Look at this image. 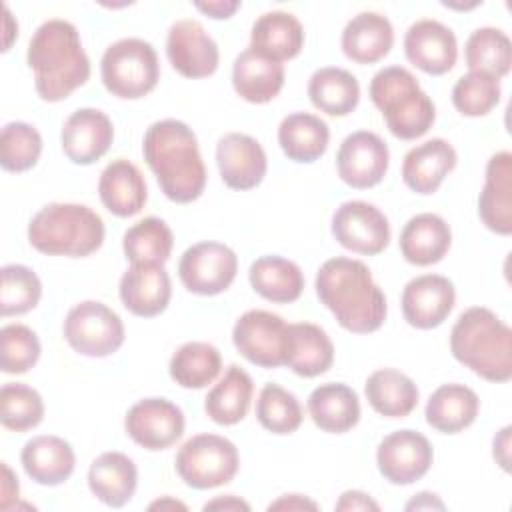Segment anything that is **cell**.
<instances>
[{
	"instance_id": "cell-1",
	"label": "cell",
	"mask_w": 512,
	"mask_h": 512,
	"mask_svg": "<svg viewBox=\"0 0 512 512\" xmlns=\"http://www.w3.org/2000/svg\"><path fill=\"white\" fill-rule=\"evenodd\" d=\"M316 294L348 332L368 334L386 320V296L362 260H326L316 274Z\"/></svg>"
},
{
	"instance_id": "cell-2",
	"label": "cell",
	"mask_w": 512,
	"mask_h": 512,
	"mask_svg": "<svg viewBox=\"0 0 512 512\" xmlns=\"http://www.w3.org/2000/svg\"><path fill=\"white\" fill-rule=\"evenodd\" d=\"M142 154L166 198L188 204L200 198L206 186V168L192 128L180 120L154 122L142 142Z\"/></svg>"
},
{
	"instance_id": "cell-3",
	"label": "cell",
	"mask_w": 512,
	"mask_h": 512,
	"mask_svg": "<svg viewBox=\"0 0 512 512\" xmlns=\"http://www.w3.org/2000/svg\"><path fill=\"white\" fill-rule=\"evenodd\" d=\"M28 66L42 100L60 102L90 78V60L82 48L76 26L52 18L40 24L30 38Z\"/></svg>"
},
{
	"instance_id": "cell-4",
	"label": "cell",
	"mask_w": 512,
	"mask_h": 512,
	"mask_svg": "<svg viewBox=\"0 0 512 512\" xmlns=\"http://www.w3.org/2000/svg\"><path fill=\"white\" fill-rule=\"evenodd\" d=\"M452 356L490 382L512 378V332L492 310L472 306L450 332Z\"/></svg>"
},
{
	"instance_id": "cell-5",
	"label": "cell",
	"mask_w": 512,
	"mask_h": 512,
	"mask_svg": "<svg viewBox=\"0 0 512 512\" xmlns=\"http://www.w3.org/2000/svg\"><path fill=\"white\" fill-rule=\"evenodd\" d=\"M28 240L42 254L82 258L102 246L104 222L84 204L52 202L32 216Z\"/></svg>"
},
{
	"instance_id": "cell-6",
	"label": "cell",
	"mask_w": 512,
	"mask_h": 512,
	"mask_svg": "<svg viewBox=\"0 0 512 512\" xmlns=\"http://www.w3.org/2000/svg\"><path fill=\"white\" fill-rule=\"evenodd\" d=\"M368 92L396 138L416 140L432 128L436 118L434 102L406 68L386 66L378 70L370 80Z\"/></svg>"
},
{
	"instance_id": "cell-7",
	"label": "cell",
	"mask_w": 512,
	"mask_h": 512,
	"mask_svg": "<svg viewBox=\"0 0 512 512\" xmlns=\"http://www.w3.org/2000/svg\"><path fill=\"white\" fill-rule=\"evenodd\" d=\"M100 74L112 96L126 100L142 98L158 84L160 64L156 50L146 40L122 38L106 48Z\"/></svg>"
},
{
	"instance_id": "cell-8",
	"label": "cell",
	"mask_w": 512,
	"mask_h": 512,
	"mask_svg": "<svg viewBox=\"0 0 512 512\" xmlns=\"http://www.w3.org/2000/svg\"><path fill=\"white\" fill-rule=\"evenodd\" d=\"M236 446L218 434H196L188 438L174 460L178 476L196 490L228 484L238 472Z\"/></svg>"
},
{
	"instance_id": "cell-9",
	"label": "cell",
	"mask_w": 512,
	"mask_h": 512,
	"mask_svg": "<svg viewBox=\"0 0 512 512\" xmlns=\"http://www.w3.org/2000/svg\"><path fill=\"white\" fill-rule=\"evenodd\" d=\"M64 338L78 354L104 358L124 344V324L106 304L84 300L66 314Z\"/></svg>"
},
{
	"instance_id": "cell-10",
	"label": "cell",
	"mask_w": 512,
	"mask_h": 512,
	"mask_svg": "<svg viewBox=\"0 0 512 512\" xmlns=\"http://www.w3.org/2000/svg\"><path fill=\"white\" fill-rule=\"evenodd\" d=\"M236 350L252 364L262 368L284 366L288 346V324L272 312L248 310L232 330Z\"/></svg>"
},
{
	"instance_id": "cell-11",
	"label": "cell",
	"mask_w": 512,
	"mask_h": 512,
	"mask_svg": "<svg viewBox=\"0 0 512 512\" xmlns=\"http://www.w3.org/2000/svg\"><path fill=\"white\" fill-rule=\"evenodd\" d=\"M238 258L232 248L220 242H198L190 246L180 262L178 276L186 290L200 296L224 292L236 278Z\"/></svg>"
},
{
	"instance_id": "cell-12",
	"label": "cell",
	"mask_w": 512,
	"mask_h": 512,
	"mask_svg": "<svg viewBox=\"0 0 512 512\" xmlns=\"http://www.w3.org/2000/svg\"><path fill=\"white\" fill-rule=\"evenodd\" d=\"M332 234L340 246L374 256L390 242L388 218L370 202L348 200L332 216Z\"/></svg>"
},
{
	"instance_id": "cell-13",
	"label": "cell",
	"mask_w": 512,
	"mask_h": 512,
	"mask_svg": "<svg viewBox=\"0 0 512 512\" xmlns=\"http://www.w3.org/2000/svg\"><path fill=\"white\" fill-rule=\"evenodd\" d=\"M432 446L428 438L416 430H396L388 434L376 450L380 474L392 484H412L420 480L432 466Z\"/></svg>"
},
{
	"instance_id": "cell-14",
	"label": "cell",
	"mask_w": 512,
	"mask_h": 512,
	"mask_svg": "<svg viewBox=\"0 0 512 512\" xmlns=\"http://www.w3.org/2000/svg\"><path fill=\"white\" fill-rule=\"evenodd\" d=\"M126 434L146 450H164L184 434V412L166 398H144L124 418Z\"/></svg>"
},
{
	"instance_id": "cell-15",
	"label": "cell",
	"mask_w": 512,
	"mask_h": 512,
	"mask_svg": "<svg viewBox=\"0 0 512 512\" xmlns=\"http://www.w3.org/2000/svg\"><path fill=\"white\" fill-rule=\"evenodd\" d=\"M390 152L386 142L368 130L348 134L336 154L338 176L352 188H372L388 172Z\"/></svg>"
},
{
	"instance_id": "cell-16",
	"label": "cell",
	"mask_w": 512,
	"mask_h": 512,
	"mask_svg": "<svg viewBox=\"0 0 512 512\" xmlns=\"http://www.w3.org/2000/svg\"><path fill=\"white\" fill-rule=\"evenodd\" d=\"M166 56L172 68L186 78H206L218 68L220 52L198 20H176L166 38Z\"/></svg>"
},
{
	"instance_id": "cell-17",
	"label": "cell",
	"mask_w": 512,
	"mask_h": 512,
	"mask_svg": "<svg viewBox=\"0 0 512 512\" xmlns=\"http://www.w3.org/2000/svg\"><path fill=\"white\" fill-rule=\"evenodd\" d=\"M454 284L440 274H422L412 278L402 290L404 320L420 330L440 326L454 308Z\"/></svg>"
},
{
	"instance_id": "cell-18",
	"label": "cell",
	"mask_w": 512,
	"mask_h": 512,
	"mask_svg": "<svg viewBox=\"0 0 512 512\" xmlns=\"http://www.w3.org/2000/svg\"><path fill=\"white\" fill-rule=\"evenodd\" d=\"M406 58L426 74L440 76L452 70L458 58L454 32L438 20H418L404 36Z\"/></svg>"
},
{
	"instance_id": "cell-19",
	"label": "cell",
	"mask_w": 512,
	"mask_h": 512,
	"mask_svg": "<svg viewBox=\"0 0 512 512\" xmlns=\"http://www.w3.org/2000/svg\"><path fill=\"white\" fill-rule=\"evenodd\" d=\"M216 162L228 188L250 190L266 176L268 160L260 142L248 134L230 132L216 144Z\"/></svg>"
},
{
	"instance_id": "cell-20",
	"label": "cell",
	"mask_w": 512,
	"mask_h": 512,
	"mask_svg": "<svg viewBox=\"0 0 512 512\" xmlns=\"http://www.w3.org/2000/svg\"><path fill=\"white\" fill-rule=\"evenodd\" d=\"M114 138L110 118L96 108H80L68 116L62 126V150L74 164H92L100 160Z\"/></svg>"
},
{
	"instance_id": "cell-21",
	"label": "cell",
	"mask_w": 512,
	"mask_h": 512,
	"mask_svg": "<svg viewBox=\"0 0 512 512\" xmlns=\"http://www.w3.org/2000/svg\"><path fill=\"white\" fill-rule=\"evenodd\" d=\"M172 296V282L164 264H132L120 278V300L136 316H158Z\"/></svg>"
},
{
	"instance_id": "cell-22",
	"label": "cell",
	"mask_w": 512,
	"mask_h": 512,
	"mask_svg": "<svg viewBox=\"0 0 512 512\" xmlns=\"http://www.w3.org/2000/svg\"><path fill=\"white\" fill-rule=\"evenodd\" d=\"M478 214L488 230L502 236L512 232V154L506 150L488 160Z\"/></svg>"
},
{
	"instance_id": "cell-23",
	"label": "cell",
	"mask_w": 512,
	"mask_h": 512,
	"mask_svg": "<svg viewBox=\"0 0 512 512\" xmlns=\"http://www.w3.org/2000/svg\"><path fill=\"white\" fill-rule=\"evenodd\" d=\"M456 160V150L448 140H426L404 156L402 180L410 190L418 194H432L438 190L444 176L454 170Z\"/></svg>"
},
{
	"instance_id": "cell-24",
	"label": "cell",
	"mask_w": 512,
	"mask_h": 512,
	"mask_svg": "<svg viewBox=\"0 0 512 512\" xmlns=\"http://www.w3.org/2000/svg\"><path fill=\"white\" fill-rule=\"evenodd\" d=\"M98 194L106 210L120 218L138 214L148 198L142 172L126 158H116L102 170Z\"/></svg>"
},
{
	"instance_id": "cell-25",
	"label": "cell",
	"mask_w": 512,
	"mask_h": 512,
	"mask_svg": "<svg viewBox=\"0 0 512 512\" xmlns=\"http://www.w3.org/2000/svg\"><path fill=\"white\" fill-rule=\"evenodd\" d=\"M26 474L42 486H58L70 478L76 466L72 446L52 434L34 436L28 440L20 454Z\"/></svg>"
},
{
	"instance_id": "cell-26",
	"label": "cell",
	"mask_w": 512,
	"mask_h": 512,
	"mask_svg": "<svg viewBox=\"0 0 512 512\" xmlns=\"http://www.w3.org/2000/svg\"><path fill=\"white\" fill-rule=\"evenodd\" d=\"M452 242L450 226L444 218L432 212L412 216L400 232V252L406 262L430 266L440 262Z\"/></svg>"
},
{
	"instance_id": "cell-27",
	"label": "cell",
	"mask_w": 512,
	"mask_h": 512,
	"mask_svg": "<svg viewBox=\"0 0 512 512\" xmlns=\"http://www.w3.org/2000/svg\"><path fill=\"white\" fill-rule=\"evenodd\" d=\"M232 84L236 94L246 102H270L284 86V66L282 62L270 60L252 48H246L234 60Z\"/></svg>"
},
{
	"instance_id": "cell-28",
	"label": "cell",
	"mask_w": 512,
	"mask_h": 512,
	"mask_svg": "<svg viewBox=\"0 0 512 512\" xmlns=\"http://www.w3.org/2000/svg\"><path fill=\"white\" fill-rule=\"evenodd\" d=\"M304 28L300 20L282 10H272L256 18L250 32V48L270 60L282 62L300 54Z\"/></svg>"
},
{
	"instance_id": "cell-29",
	"label": "cell",
	"mask_w": 512,
	"mask_h": 512,
	"mask_svg": "<svg viewBox=\"0 0 512 512\" xmlns=\"http://www.w3.org/2000/svg\"><path fill=\"white\" fill-rule=\"evenodd\" d=\"M394 44L390 20L378 12H360L342 30V50L358 64L382 60Z\"/></svg>"
},
{
	"instance_id": "cell-30",
	"label": "cell",
	"mask_w": 512,
	"mask_h": 512,
	"mask_svg": "<svg viewBox=\"0 0 512 512\" xmlns=\"http://www.w3.org/2000/svg\"><path fill=\"white\" fill-rule=\"evenodd\" d=\"M138 470L132 458L122 452L100 454L88 470L90 492L106 506L120 508L134 496Z\"/></svg>"
},
{
	"instance_id": "cell-31",
	"label": "cell",
	"mask_w": 512,
	"mask_h": 512,
	"mask_svg": "<svg viewBox=\"0 0 512 512\" xmlns=\"http://www.w3.org/2000/svg\"><path fill=\"white\" fill-rule=\"evenodd\" d=\"M334 362V346L328 334L310 322L288 324V346L284 366L298 376L314 378L324 374Z\"/></svg>"
},
{
	"instance_id": "cell-32",
	"label": "cell",
	"mask_w": 512,
	"mask_h": 512,
	"mask_svg": "<svg viewBox=\"0 0 512 512\" xmlns=\"http://www.w3.org/2000/svg\"><path fill=\"white\" fill-rule=\"evenodd\" d=\"M308 412L320 430L342 434L358 424L360 400L350 386L328 382L310 392Z\"/></svg>"
},
{
	"instance_id": "cell-33",
	"label": "cell",
	"mask_w": 512,
	"mask_h": 512,
	"mask_svg": "<svg viewBox=\"0 0 512 512\" xmlns=\"http://www.w3.org/2000/svg\"><path fill=\"white\" fill-rule=\"evenodd\" d=\"M478 408L480 400L472 388L464 384H442L428 398L426 422L442 434H456L476 420Z\"/></svg>"
},
{
	"instance_id": "cell-34",
	"label": "cell",
	"mask_w": 512,
	"mask_h": 512,
	"mask_svg": "<svg viewBox=\"0 0 512 512\" xmlns=\"http://www.w3.org/2000/svg\"><path fill=\"white\" fill-rule=\"evenodd\" d=\"M252 288L266 300L288 304L300 298L304 290V274L300 266L282 256H260L248 270Z\"/></svg>"
},
{
	"instance_id": "cell-35",
	"label": "cell",
	"mask_w": 512,
	"mask_h": 512,
	"mask_svg": "<svg viewBox=\"0 0 512 512\" xmlns=\"http://www.w3.org/2000/svg\"><path fill=\"white\" fill-rule=\"evenodd\" d=\"M330 140L328 124L308 112L288 114L278 126V142L282 152L294 162H314L318 160Z\"/></svg>"
},
{
	"instance_id": "cell-36",
	"label": "cell",
	"mask_w": 512,
	"mask_h": 512,
	"mask_svg": "<svg viewBox=\"0 0 512 512\" xmlns=\"http://www.w3.org/2000/svg\"><path fill=\"white\" fill-rule=\"evenodd\" d=\"M254 384L246 370L232 364L204 398L206 414L222 426L240 422L250 408Z\"/></svg>"
},
{
	"instance_id": "cell-37",
	"label": "cell",
	"mask_w": 512,
	"mask_h": 512,
	"mask_svg": "<svg viewBox=\"0 0 512 512\" xmlns=\"http://www.w3.org/2000/svg\"><path fill=\"white\" fill-rule=\"evenodd\" d=\"M370 406L386 418H404L418 404V388L410 376L394 368L372 372L364 384Z\"/></svg>"
},
{
	"instance_id": "cell-38",
	"label": "cell",
	"mask_w": 512,
	"mask_h": 512,
	"mask_svg": "<svg viewBox=\"0 0 512 512\" xmlns=\"http://www.w3.org/2000/svg\"><path fill=\"white\" fill-rule=\"evenodd\" d=\"M308 98L314 108L330 116H346L358 106L360 84L352 72L336 66H324L310 76Z\"/></svg>"
},
{
	"instance_id": "cell-39",
	"label": "cell",
	"mask_w": 512,
	"mask_h": 512,
	"mask_svg": "<svg viewBox=\"0 0 512 512\" xmlns=\"http://www.w3.org/2000/svg\"><path fill=\"white\" fill-rule=\"evenodd\" d=\"M222 356L208 342H186L170 358V378L182 388H204L216 380Z\"/></svg>"
},
{
	"instance_id": "cell-40",
	"label": "cell",
	"mask_w": 512,
	"mask_h": 512,
	"mask_svg": "<svg viewBox=\"0 0 512 512\" xmlns=\"http://www.w3.org/2000/svg\"><path fill=\"white\" fill-rule=\"evenodd\" d=\"M174 246L168 224L156 216H146L124 232L122 248L132 264H164Z\"/></svg>"
},
{
	"instance_id": "cell-41",
	"label": "cell",
	"mask_w": 512,
	"mask_h": 512,
	"mask_svg": "<svg viewBox=\"0 0 512 512\" xmlns=\"http://www.w3.org/2000/svg\"><path fill=\"white\" fill-rule=\"evenodd\" d=\"M464 58L470 72H484L494 78H502L512 66L510 38L500 28H478L466 40Z\"/></svg>"
},
{
	"instance_id": "cell-42",
	"label": "cell",
	"mask_w": 512,
	"mask_h": 512,
	"mask_svg": "<svg viewBox=\"0 0 512 512\" xmlns=\"http://www.w3.org/2000/svg\"><path fill=\"white\" fill-rule=\"evenodd\" d=\"M256 418L272 434H292L302 424L304 412L292 392L270 382L258 394Z\"/></svg>"
},
{
	"instance_id": "cell-43",
	"label": "cell",
	"mask_w": 512,
	"mask_h": 512,
	"mask_svg": "<svg viewBox=\"0 0 512 512\" xmlns=\"http://www.w3.org/2000/svg\"><path fill=\"white\" fill-rule=\"evenodd\" d=\"M44 418L42 396L20 382H8L0 390V420L2 426L14 432H26L38 426Z\"/></svg>"
},
{
	"instance_id": "cell-44",
	"label": "cell",
	"mask_w": 512,
	"mask_h": 512,
	"mask_svg": "<svg viewBox=\"0 0 512 512\" xmlns=\"http://www.w3.org/2000/svg\"><path fill=\"white\" fill-rule=\"evenodd\" d=\"M0 314L18 316L36 308L42 296V284L34 270L22 264H8L0 270Z\"/></svg>"
},
{
	"instance_id": "cell-45",
	"label": "cell",
	"mask_w": 512,
	"mask_h": 512,
	"mask_svg": "<svg viewBox=\"0 0 512 512\" xmlns=\"http://www.w3.org/2000/svg\"><path fill=\"white\" fill-rule=\"evenodd\" d=\"M42 154L40 132L26 122H8L0 134V164L8 172H24L36 166Z\"/></svg>"
},
{
	"instance_id": "cell-46",
	"label": "cell",
	"mask_w": 512,
	"mask_h": 512,
	"mask_svg": "<svg viewBox=\"0 0 512 512\" xmlns=\"http://www.w3.org/2000/svg\"><path fill=\"white\" fill-rule=\"evenodd\" d=\"M500 102L498 78L484 72L460 76L452 88V104L464 116H484Z\"/></svg>"
},
{
	"instance_id": "cell-47",
	"label": "cell",
	"mask_w": 512,
	"mask_h": 512,
	"mask_svg": "<svg viewBox=\"0 0 512 512\" xmlns=\"http://www.w3.org/2000/svg\"><path fill=\"white\" fill-rule=\"evenodd\" d=\"M2 372L24 374L40 358V342L32 328L24 324H6L0 330Z\"/></svg>"
},
{
	"instance_id": "cell-48",
	"label": "cell",
	"mask_w": 512,
	"mask_h": 512,
	"mask_svg": "<svg viewBox=\"0 0 512 512\" xmlns=\"http://www.w3.org/2000/svg\"><path fill=\"white\" fill-rule=\"evenodd\" d=\"M336 510H380V506L360 490H348L336 502Z\"/></svg>"
},
{
	"instance_id": "cell-49",
	"label": "cell",
	"mask_w": 512,
	"mask_h": 512,
	"mask_svg": "<svg viewBox=\"0 0 512 512\" xmlns=\"http://www.w3.org/2000/svg\"><path fill=\"white\" fill-rule=\"evenodd\" d=\"M198 10L208 14L210 18H230L238 8L240 2H228V0H212V2H196Z\"/></svg>"
},
{
	"instance_id": "cell-50",
	"label": "cell",
	"mask_w": 512,
	"mask_h": 512,
	"mask_svg": "<svg viewBox=\"0 0 512 512\" xmlns=\"http://www.w3.org/2000/svg\"><path fill=\"white\" fill-rule=\"evenodd\" d=\"M268 510H318V504L302 494H286L280 500L272 502Z\"/></svg>"
},
{
	"instance_id": "cell-51",
	"label": "cell",
	"mask_w": 512,
	"mask_h": 512,
	"mask_svg": "<svg viewBox=\"0 0 512 512\" xmlns=\"http://www.w3.org/2000/svg\"><path fill=\"white\" fill-rule=\"evenodd\" d=\"M510 430V426H504L494 438V458L504 470L510 468Z\"/></svg>"
},
{
	"instance_id": "cell-52",
	"label": "cell",
	"mask_w": 512,
	"mask_h": 512,
	"mask_svg": "<svg viewBox=\"0 0 512 512\" xmlns=\"http://www.w3.org/2000/svg\"><path fill=\"white\" fill-rule=\"evenodd\" d=\"M2 500H0V506L4 510L10 508V502L18 498V478L14 476V472L8 468L6 462H2Z\"/></svg>"
},
{
	"instance_id": "cell-53",
	"label": "cell",
	"mask_w": 512,
	"mask_h": 512,
	"mask_svg": "<svg viewBox=\"0 0 512 512\" xmlns=\"http://www.w3.org/2000/svg\"><path fill=\"white\" fill-rule=\"evenodd\" d=\"M204 510H250V504L228 494V496H218L212 502L204 504Z\"/></svg>"
},
{
	"instance_id": "cell-54",
	"label": "cell",
	"mask_w": 512,
	"mask_h": 512,
	"mask_svg": "<svg viewBox=\"0 0 512 512\" xmlns=\"http://www.w3.org/2000/svg\"><path fill=\"white\" fill-rule=\"evenodd\" d=\"M432 508L444 510V502L432 492H420L406 504V510H432Z\"/></svg>"
},
{
	"instance_id": "cell-55",
	"label": "cell",
	"mask_w": 512,
	"mask_h": 512,
	"mask_svg": "<svg viewBox=\"0 0 512 512\" xmlns=\"http://www.w3.org/2000/svg\"><path fill=\"white\" fill-rule=\"evenodd\" d=\"M156 508H180V510H186V504L178 502V500H172V498H162V500H156L150 504V510H156Z\"/></svg>"
}]
</instances>
